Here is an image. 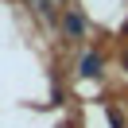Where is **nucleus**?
<instances>
[{"label": "nucleus", "instance_id": "2", "mask_svg": "<svg viewBox=\"0 0 128 128\" xmlns=\"http://www.w3.org/2000/svg\"><path fill=\"white\" fill-rule=\"evenodd\" d=\"M62 31L70 35V39H86V20H82V12H66L62 16Z\"/></svg>", "mask_w": 128, "mask_h": 128}, {"label": "nucleus", "instance_id": "1", "mask_svg": "<svg viewBox=\"0 0 128 128\" xmlns=\"http://www.w3.org/2000/svg\"><path fill=\"white\" fill-rule=\"evenodd\" d=\"M101 70H105L101 54H97V50H86L82 62H78V74H82V78H101Z\"/></svg>", "mask_w": 128, "mask_h": 128}, {"label": "nucleus", "instance_id": "3", "mask_svg": "<svg viewBox=\"0 0 128 128\" xmlns=\"http://www.w3.org/2000/svg\"><path fill=\"white\" fill-rule=\"evenodd\" d=\"M35 4V12H39L43 20H54V4H50V0H31Z\"/></svg>", "mask_w": 128, "mask_h": 128}, {"label": "nucleus", "instance_id": "5", "mask_svg": "<svg viewBox=\"0 0 128 128\" xmlns=\"http://www.w3.org/2000/svg\"><path fill=\"white\" fill-rule=\"evenodd\" d=\"M124 35H128V20H124Z\"/></svg>", "mask_w": 128, "mask_h": 128}, {"label": "nucleus", "instance_id": "4", "mask_svg": "<svg viewBox=\"0 0 128 128\" xmlns=\"http://www.w3.org/2000/svg\"><path fill=\"white\" fill-rule=\"evenodd\" d=\"M124 70H128V50H124Z\"/></svg>", "mask_w": 128, "mask_h": 128}]
</instances>
